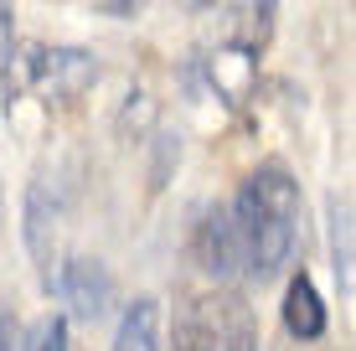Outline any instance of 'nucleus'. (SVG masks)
Returning <instances> with one entry per match:
<instances>
[{
    "instance_id": "nucleus-4",
    "label": "nucleus",
    "mask_w": 356,
    "mask_h": 351,
    "mask_svg": "<svg viewBox=\"0 0 356 351\" xmlns=\"http://www.w3.org/2000/svg\"><path fill=\"white\" fill-rule=\"evenodd\" d=\"M248 316L232 305H217V300H191V305H181L176 316V351H222L227 331L232 325H243Z\"/></svg>"
},
{
    "instance_id": "nucleus-6",
    "label": "nucleus",
    "mask_w": 356,
    "mask_h": 351,
    "mask_svg": "<svg viewBox=\"0 0 356 351\" xmlns=\"http://www.w3.org/2000/svg\"><path fill=\"white\" fill-rule=\"evenodd\" d=\"M284 331L294 341H321L325 336V300L305 269L284 284Z\"/></svg>"
},
{
    "instance_id": "nucleus-11",
    "label": "nucleus",
    "mask_w": 356,
    "mask_h": 351,
    "mask_svg": "<svg viewBox=\"0 0 356 351\" xmlns=\"http://www.w3.org/2000/svg\"><path fill=\"white\" fill-rule=\"evenodd\" d=\"M222 351H259V336H253V325L243 320V325H232L227 331V341H222Z\"/></svg>"
},
{
    "instance_id": "nucleus-12",
    "label": "nucleus",
    "mask_w": 356,
    "mask_h": 351,
    "mask_svg": "<svg viewBox=\"0 0 356 351\" xmlns=\"http://www.w3.org/2000/svg\"><path fill=\"white\" fill-rule=\"evenodd\" d=\"M0 63H10V0H0Z\"/></svg>"
},
{
    "instance_id": "nucleus-1",
    "label": "nucleus",
    "mask_w": 356,
    "mask_h": 351,
    "mask_svg": "<svg viewBox=\"0 0 356 351\" xmlns=\"http://www.w3.org/2000/svg\"><path fill=\"white\" fill-rule=\"evenodd\" d=\"M227 212L243 243V274L268 279V274L284 269L294 243H300V181L268 161L238 186Z\"/></svg>"
},
{
    "instance_id": "nucleus-2",
    "label": "nucleus",
    "mask_w": 356,
    "mask_h": 351,
    "mask_svg": "<svg viewBox=\"0 0 356 351\" xmlns=\"http://www.w3.org/2000/svg\"><path fill=\"white\" fill-rule=\"evenodd\" d=\"M47 289H57L63 305H72L78 320H98L108 310V300H114V274H108L98 259H83L78 253V259H67V263H52Z\"/></svg>"
},
{
    "instance_id": "nucleus-7",
    "label": "nucleus",
    "mask_w": 356,
    "mask_h": 351,
    "mask_svg": "<svg viewBox=\"0 0 356 351\" xmlns=\"http://www.w3.org/2000/svg\"><path fill=\"white\" fill-rule=\"evenodd\" d=\"M114 351H161V305L134 300L114 331Z\"/></svg>"
},
{
    "instance_id": "nucleus-3",
    "label": "nucleus",
    "mask_w": 356,
    "mask_h": 351,
    "mask_svg": "<svg viewBox=\"0 0 356 351\" xmlns=\"http://www.w3.org/2000/svg\"><path fill=\"white\" fill-rule=\"evenodd\" d=\"M196 263H202L212 279H238L243 274V243H238V227H232L227 207H212L196 222Z\"/></svg>"
},
{
    "instance_id": "nucleus-9",
    "label": "nucleus",
    "mask_w": 356,
    "mask_h": 351,
    "mask_svg": "<svg viewBox=\"0 0 356 351\" xmlns=\"http://www.w3.org/2000/svg\"><path fill=\"white\" fill-rule=\"evenodd\" d=\"M26 351H67V316H47V320L31 331Z\"/></svg>"
},
{
    "instance_id": "nucleus-15",
    "label": "nucleus",
    "mask_w": 356,
    "mask_h": 351,
    "mask_svg": "<svg viewBox=\"0 0 356 351\" xmlns=\"http://www.w3.org/2000/svg\"><path fill=\"white\" fill-rule=\"evenodd\" d=\"M191 6H212V0H191Z\"/></svg>"
},
{
    "instance_id": "nucleus-5",
    "label": "nucleus",
    "mask_w": 356,
    "mask_h": 351,
    "mask_svg": "<svg viewBox=\"0 0 356 351\" xmlns=\"http://www.w3.org/2000/svg\"><path fill=\"white\" fill-rule=\"evenodd\" d=\"M26 248H31V259L42 263V284H47L52 259H57V197H47L42 176H36L31 191H26Z\"/></svg>"
},
{
    "instance_id": "nucleus-14",
    "label": "nucleus",
    "mask_w": 356,
    "mask_h": 351,
    "mask_svg": "<svg viewBox=\"0 0 356 351\" xmlns=\"http://www.w3.org/2000/svg\"><path fill=\"white\" fill-rule=\"evenodd\" d=\"M0 222H6V186H0Z\"/></svg>"
},
{
    "instance_id": "nucleus-8",
    "label": "nucleus",
    "mask_w": 356,
    "mask_h": 351,
    "mask_svg": "<svg viewBox=\"0 0 356 351\" xmlns=\"http://www.w3.org/2000/svg\"><path fill=\"white\" fill-rule=\"evenodd\" d=\"M351 197H330V269H336L341 295H351Z\"/></svg>"
},
{
    "instance_id": "nucleus-13",
    "label": "nucleus",
    "mask_w": 356,
    "mask_h": 351,
    "mask_svg": "<svg viewBox=\"0 0 356 351\" xmlns=\"http://www.w3.org/2000/svg\"><path fill=\"white\" fill-rule=\"evenodd\" d=\"M93 6H98V10H108V16H134L145 0H93Z\"/></svg>"
},
{
    "instance_id": "nucleus-10",
    "label": "nucleus",
    "mask_w": 356,
    "mask_h": 351,
    "mask_svg": "<svg viewBox=\"0 0 356 351\" xmlns=\"http://www.w3.org/2000/svg\"><path fill=\"white\" fill-rule=\"evenodd\" d=\"M0 351H26V341H21V320L10 316V310H0Z\"/></svg>"
}]
</instances>
